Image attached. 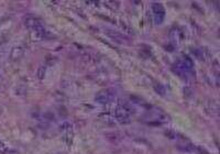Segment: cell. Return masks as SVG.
I'll use <instances>...</instances> for the list:
<instances>
[{
  "label": "cell",
  "instance_id": "6",
  "mask_svg": "<svg viewBox=\"0 0 220 154\" xmlns=\"http://www.w3.org/2000/svg\"><path fill=\"white\" fill-rule=\"evenodd\" d=\"M46 31H45V29H39V30H34V31H32L31 32V39L33 41H36V42H39V41L43 40L44 38H45V34H46Z\"/></svg>",
  "mask_w": 220,
  "mask_h": 154
},
{
  "label": "cell",
  "instance_id": "2",
  "mask_svg": "<svg viewBox=\"0 0 220 154\" xmlns=\"http://www.w3.org/2000/svg\"><path fill=\"white\" fill-rule=\"evenodd\" d=\"M23 23L26 28L31 29L32 31L39 30V29H43L44 28L43 21L41 20L40 18L34 17V15H28V17H26L23 20Z\"/></svg>",
  "mask_w": 220,
  "mask_h": 154
},
{
  "label": "cell",
  "instance_id": "8",
  "mask_svg": "<svg viewBox=\"0 0 220 154\" xmlns=\"http://www.w3.org/2000/svg\"><path fill=\"white\" fill-rule=\"evenodd\" d=\"M45 73H46V67L45 66H40L38 68V72H36V76H38L39 79H43L44 76H45Z\"/></svg>",
  "mask_w": 220,
  "mask_h": 154
},
{
  "label": "cell",
  "instance_id": "7",
  "mask_svg": "<svg viewBox=\"0 0 220 154\" xmlns=\"http://www.w3.org/2000/svg\"><path fill=\"white\" fill-rule=\"evenodd\" d=\"M99 118L102 120V121L107 122V123H112V122H115V117L111 116L110 114H101L100 116H99Z\"/></svg>",
  "mask_w": 220,
  "mask_h": 154
},
{
  "label": "cell",
  "instance_id": "11",
  "mask_svg": "<svg viewBox=\"0 0 220 154\" xmlns=\"http://www.w3.org/2000/svg\"><path fill=\"white\" fill-rule=\"evenodd\" d=\"M8 152V149H7V146L3 144L2 142H0V153L3 154V153H7Z\"/></svg>",
  "mask_w": 220,
  "mask_h": 154
},
{
  "label": "cell",
  "instance_id": "3",
  "mask_svg": "<svg viewBox=\"0 0 220 154\" xmlns=\"http://www.w3.org/2000/svg\"><path fill=\"white\" fill-rule=\"evenodd\" d=\"M152 10L154 13V21L156 24H162L165 19V10L161 3H153Z\"/></svg>",
  "mask_w": 220,
  "mask_h": 154
},
{
  "label": "cell",
  "instance_id": "1",
  "mask_svg": "<svg viewBox=\"0 0 220 154\" xmlns=\"http://www.w3.org/2000/svg\"><path fill=\"white\" fill-rule=\"evenodd\" d=\"M116 98V91L113 89H105L99 91L95 97V100L99 104H110Z\"/></svg>",
  "mask_w": 220,
  "mask_h": 154
},
{
  "label": "cell",
  "instance_id": "5",
  "mask_svg": "<svg viewBox=\"0 0 220 154\" xmlns=\"http://www.w3.org/2000/svg\"><path fill=\"white\" fill-rule=\"evenodd\" d=\"M24 54V47L23 46H15L11 50L10 53V60L11 61H19L20 58H22Z\"/></svg>",
  "mask_w": 220,
  "mask_h": 154
},
{
  "label": "cell",
  "instance_id": "10",
  "mask_svg": "<svg viewBox=\"0 0 220 154\" xmlns=\"http://www.w3.org/2000/svg\"><path fill=\"white\" fill-rule=\"evenodd\" d=\"M64 140L67 142V144H70L72 143V140H73V132L70 130H67V133L64 135Z\"/></svg>",
  "mask_w": 220,
  "mask_h": 154
},
{
  "label": "cell",
  "instance_id": "9",
  "mask_svg": "<svg viewBox=\"0 0 220 154\" xmlns=\"http://www.w3.org/2000/svg\"><path fill=\"white\" fill-rule=\"evenodd\" d=\"M154 90H155L157 94H160L161 96H164V95H165V88H164V86H163V85H161V84H156V85H155V86H154Z\"/></svg>",
  "mask_w": 220,
  "mask_h": 154
},
{
  "label": "cell",
  "instance_id": "4",
  "mask_svg": "<svg viewBox=\"0 0 220 154\" xmlns=\"http://www.w3.org/2000/svg\"><path fill=\"white\" fill-rule=\"evenodd\" d=\"M115 118L119 120V122H121V123H129L130 122V114L122 107L117 108L115 110Z\"/></svg>",
  "mask_w": 220,
  "mask_h": 154
}]
</instances>
